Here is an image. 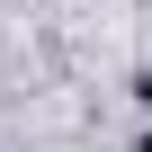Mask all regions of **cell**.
<instances>
[{
	"label": "cell",
	"instance_id": "1",
	"mask_svg": "<svg viewBox=\"0 0 152 152\" xmlns=\"http://www.w3.org/2000/svg\"><path fill=\"white\" fill-rule=\"evenodd\" d=\"M143 152H152V134H143Z\"/></svg>",
	"mask_w": 152,
	"mask_h": 152
}]
</instances>
